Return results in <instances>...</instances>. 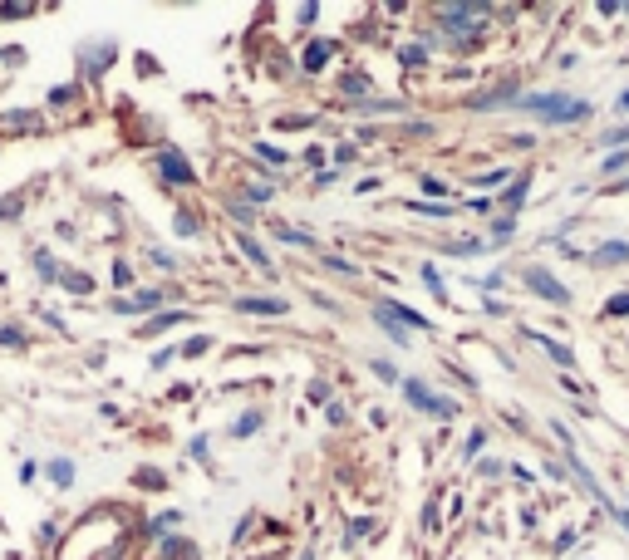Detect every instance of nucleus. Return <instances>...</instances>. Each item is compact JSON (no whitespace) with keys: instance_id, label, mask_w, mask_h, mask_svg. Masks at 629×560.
Listing matches in <instances>:
<instances>
[{"instance_id":"nucleus-1","label":"nucleus","mask_w":629,"mask_h":560,"mask_svg":"<svg viewBox=\"0 0 629 560\" xmlns=\"http://www.w3.org/2000/svg\"><path fill=\"white\" fill-rule=\"evenodd\" d=\"M512 108L541 114L546 123H576V118H586V114H590V104H586V99H576V94H522Z\"/></svg>"},{"instance_id":"nucleus-2","label":"nucleus","mask_w":629,"mask_h":560,"mask_svg":"<svg viewBox=\"0 0 629 560\" xmlns=\"http://www.w3.org/2000/svg\"><path fill=\"white\" fill-rule=\"evenodd\" d=\"M526 286H531L541 300H551V305H570V290H565L551 271H541V265H531V271H526Z\"/></svg>"},{"instance_id":"nucleus-3","label":"nucleus","mask_w":629,"mask_h":560,"mask_svg":"<svg viewBox=\"0 0 629 560\" xmlns=\"http://www.w3.org/2000/svg\"><path fill=\"white\" fill-rule=\"evenodd\" d=\"M158 172H162V177H168L172 182V187H193V168H187V158H182V153H162V158H158Z\"/></svg>"},{"instance_id":"nucleus-4","label":"nucleus","mask_w":629,"mask_h":560,"mask_svg":"<svg viewBox=\"0 0 629 560\" xmlns=\"http://www.w3.org/2000/svg\"><path fill=\"white\" fill-rule=\"evenodd\" d=\"M482 15H487L482 5H443V11H437V20L448 25V30H472L468 20H482Z\"/></svg>"},{"instance_id":"nucleus-5","label":"nucleus","mask_w":629,"mask_h":560,"mask_svg":"<svg viewBox=\"0 0 629 560\" xmlns=\"http://www.w3.org/2000/svg\"><path fill=\"white\" fill-rule=\"evenodd\" d=\"M158 305H162V296H158V290H138L133 300H114V310H118V315H138V310H158Z\"/></svg>"},{"instance_id":"nucleus-6","label":"nucleus","mask_w":629,"mask_h":560,"mask_svg":"<svg viewBox=\"0 0 629 560\" xmlns=\"http://www.w3.org/2000/svg\"><path fill=\"white\" fill-rule=\"evenodd\" d=\"M236 310H246V315H286V300H256V296H251V300H236Z\"/></svg>"},{"instance_id":"nucleus-7","label":"nucleus","mask_w":629,"mask_h":560,"mask_svg":"<svg viewBox=\"0 0 629 560\" xmlns=\"http://www.w3.org/2000/svg\"><path fill=\"white\" fill-rule=\"evenodd\" d=\"M590 261H595V265H619V261H629V246L625 241H605Z\"/></svg>"},{"instance_id":"nucleus-8","label":"nucleus","mask_w":629,"mask_h":560,"mask_svg":"<svg viewBox=\"0 0 629 560\" xmlns=\"http://www.w3.org/2000/svg\"><path fill=\"white\" fill-rule=\"evenodd\" d=\"M330 50H334V44H310V50H305V69H310V75H315V69H325V59H330Z\"/></svg>"},{"instance_id":"nucleus-9","label":"nucleus","mask_w":629,"mask_h":560,"mask_svg":"<svg viewBox=\"0 0 629 560\" xmlns=\"http://www.w3.org/2000/svg\"><path fill=\"white\" fill-rule=\"evenodd\" d=\"M531 339H541V349H546V354H551L555 364H565V369L576 364V359H570V349H565V344H555V339H546V335H531Z\"/></svg>"},{"instance_id":"nucleus-10","label":"nucleus","mask_w":629,"mask_h":560,"mask_svg":"<svg viewBox=\"0 0 629 560\" xmlns=\"http://www.w3.org/2000/svg\"><path fill=\"white\" fill-rule=\"evenodd\" d=\"M354 114H404V104H384V99H373V104H354Z\"/></svg>"},{"instance_id":"nucleus-11","label":"nucleus","mask_w":629,"mask_h":560,"mask_svg":"<svg viewBox=\"0 0 629 560\" xmlns=\"http://www.w3.org/2000/svg\"><path fill=\"white\" fill-rule=\"evenodd\" d=\"M236 246H241V251L251 256V261H256V265H271V261H266V251H261V246L251 241V236H236Z\"/></svg>"},{"instance_id":"nucleus-12","label":"nucleus","mask_w":629,"mask_h":560,"mask_svg":"<svg viewBox=\"0 0 629 560\" xmlns=\"http://www.w3.org/2000/svg\"><path fill=\"white\" fill-rule=\"evenodd\" d=\"M50 477L59 486H69V482H75V467H69V462H50Z\"/></svg>"},{"instance_id":"nucleus-13","label":"nucleus","mask_w":629,"mask_h":560,"mask_svg":"<svg viewBox=\"0 0 629 560\" xmlns=\"http://www.w3.org/2000/svg\"><path fill=\"white\" fill-rule=\"evenodd\" d=\"M256 428H261V413H241V423H236V438L256 433Z\"/></svg>"},{"instance_id":"nucleus-14","label":"nucleus","mask_w":629,"mask_h":560,"mask_svg":"<svg viewBox=\"0 0 629 560\" xmlns=\"http://www.w3.org/2000/svg\"><path fill=\"white\" fill-rule=\"evenodd\" d=\"M271 226H276V236H280V241H295V246H310V236H305V232H290V226H280V222H271Z\"/></svg>"},{"instance_id":"nucleus-15","label":"nucleus","mask_w":629,"mask_h":560,"mask_svg":"<svg viewBox=\"0 0 629 560\" xmlns=\"http://www.w3.org/2000/svg\"><path fill=\"white\" fill-rule=\"evenodd\" d=\"M172 325H182V315H158L148 329H143V335H158V329H172Z\"/></svg>"},{"instance_id":"nucleus-16","label":"nucleus","mask_w":629,"mask_h":560,"mask_svg":"<svg viewBox=\"0 0 629 560\" xmlns=\"http://www.w3.org/2000/svg\"><path fill=\"white\" fill-rule=\"evenodd\" d=\"M423 280H428V286H433V296H443V275H437V265H433V261L423 265Z\"/></svg>"},{"instance_id":"nucleus-17","label":"nucleus","mask_w":629,"mask_h":560,"mask_svg":"<svg viewBox=\"0 0 629 560\" xmlns=\"http://www.w3.org/2000/svg\"><path fill=\"white\" fill-rule=\"evenodd\" d=\"M0 344H25V335H20V329H15V325H5V329H0Z\"/></svg>"},{"instance_id":"nucleus-18","label":"nucleus","mask_w":629,"mask_h":560,"mask_svg":"<svg viewBox=\"0 0 629 560\" xmlns=\"http://www.w3.org/2000/svg\"><path fill=\"white\" fill-rule=\"evenodd\" d=\"M600 143H605V148H619V143H629V128H615V133H605Z\"/></svg>"},{"instance_id":"nucleus-19","label":"nucleus","mask_w":629,"mask_h":560,"mask_svg":"<svg viewBox=\"0 0 629 560\" xmlns=\"http://www.w3.org/2000/svg\"><path fill=\"white\" fill-rule=\"evenodd\" d=\"M177 232L193 236V232H197V217H193V212H177Z\"/></svg>"},{"instance_id":"nucleus-20","label":"nucleus","mask_w":629,"mask_h":560,"mask_svg":"<svg viewBox=\"0 0 629 560\" xmlns=\"http://www.w3.org/2000/svg\"><path fill=\"white\" fill-rule=\"evenodd\" d=\"M373 374H379V379H389V383L398 379V374H394V364H389V359H373Z\"/></svg>"},{"instance_id":"nucleus-21","label":"nucleus","mask_w":629,"mask_h":560,"mask_svg":"<svg viewBox=\"0 0 629 560\" xmlns=\"http://www.w3.org/2000/svg\"><path fill=\"white\" fill-rule=\"evenodd\" d=\"M256 153H261V158H271V162H286V153L271 148V143H256Z\"/></svg>"},{"instance_id":"nucleus-22","label":"nucleus","mask_w":629,"mask_h":560,"mask_svg":"<svg viewBox=\"0 0 629 560\" xmlns=\"http://www.w3.org/2000/svg\"><path fill=\"white\" fill-rule=\"evenodd\" d=\"M0 15H5V20H20V15H30V5H0Z\"/></svg>"},{"instance_id":"nucleus-23","label":"nucleus","mask_w":629,"mask_h":560,"mask_svg":"<svg viewBox=\"0 0 629 560\" xmlns=\"http://www.w3.org/2000/svg\"><path fill=\"white\" fill-rule=\"evenodd\" d=\"M477 187H497V182H507V172H487V177H472Z\"/></svg>"},{"instance_id":"nucleus-24","label":"nucleus","mask_w":629,"mask_h":560,"mask_svg":"<svg viewBox=\"0 0 629 560\" xmlns=\"http://www.w3.org/2000/svg\"><path fill=\"white\" fill-rule=\"evenodd\" d=\"M423 192H428V197H443V192H448V187H443V182H437V177H423Z\"/></svg>"},{"instance_id":"nucleus-25","label":"nucleus","mask_w":629,"mask_h":560,"mask_svg":"<svg viewBox=\"0 0 629 560\" xmlns=\"http://www.w3.org/2000/svg\"><path fill=\"white\" fill-rule=\"evenodd\" d=\"M11 212H20V197H0V217H11Z\"/></svg>"},{"instance_id":"nucleus-26","label":"nucleus","mask_w":629,"mask_h":560,"mask_svg":"<svg viewBox=\"0 0 629 560\" xmlns=\"http://www.w3.org/2000/svg\"><path fill=\"white\" fill-rule=\"evenodd\" d=\"M625 310H629V296H615V300H609V315H625Z\"/></svg>"},{"instance_id":"nucleus-27","label":"nucleus","mask_w":629,"mask_h":560,"mask_svg":"<svg viewBox=\"0 0 629 560\" xmlns=\"http://www.w3.org/2000/svg\"><path fill=\"white\" fill-rule=\"evenodd\" d=\"M619 114H629V89H625V94H619Z\"/></svg>"}]
</instances>
